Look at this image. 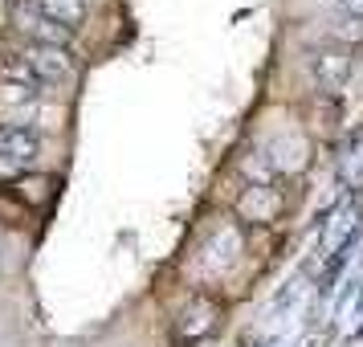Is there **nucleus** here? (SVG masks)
I'll list each match as a JSON object with an SVG mask.
<instances>
[{"label":"nucleus","instance_id":"obj_3","mask_svg":"<svg viewBox=\"0 0 363 347\" xmlns=\"http://www.w3.org/2000/svg\"><path fill=\"white\" fill-rule=\"evenodd\" d=\"M311 70H314V82L323 90H339L351 78V57L343 50H318L311 57Z\"/></svg>","mask_w":363,"mask_h":347},{"label":"nucleus","instance_id":"obj_4","mask_svg":"<svg viewBox=\"0 0 363 347\" xmlns=\"http://www.w3.org/2000/svg\"><path fill=\"white\" fill-rule=\"evenodd\" d=\"M33 9H37V17H45L50 25L66 29V33H74L86 21V0H37Z\"/></svg>","mask_w":363,"mask_h":347},{"label":"nucleus","instance_id":"obj_2","mask_svg":"<svg viewBox=\"0 0 363 347\" xmlns=\"http://www.w3.org/2000/svg\"><path fill=\"white\" fill-rule=\"evenodd\" d=\"M21 62L29 66L37 82H66L74 78V57H69L66 45H29V50L21 53Z\"/></svg>","mask_w":363,"mask_h":347},{"label":"nucleus","instance_id":"obj_1","mask_svg":"<svg viewBox=\"0 0 363 347\" xmlns=\"http://www.w3.org/2000/svg\"><path fill=\"white\" fill-rule=\"evenodd\" d=\"M37 155H41V135H37L33 123H0V164L9 167H29L37 164Z\"/></svg>","mask_w":363,"mask_h":347},{"label":"nucleus","instance_id":"obj_5","mask_svg":"<svg viewBox=\"0 0 363 347\" xmlns=\"http://www.w3.org/2000/svg\"><path fill=\"white\" fill-rule=\"evenodd\" d=\"M351 225H355V221H351V209H343V213L335 216V225H330V233L323 237V249L330 253V249H339V246H343V241H347V233H351Z\"/></svg>","mask_w":363,"mask_h":347},{"label":"nucleus","instance_id":"obj_6","mask_svg":"<svg viewBox=\"0 0 363 347\" xmlns=\"http://www.w3.org/2000/svg\"><path fill=\"white\" fill-rule=\"evenodd\" d=\"M335 4H339L351 21H363V0H335Z\"/></svg>","mask_w":363,"mask_h":347}]
</instances>
